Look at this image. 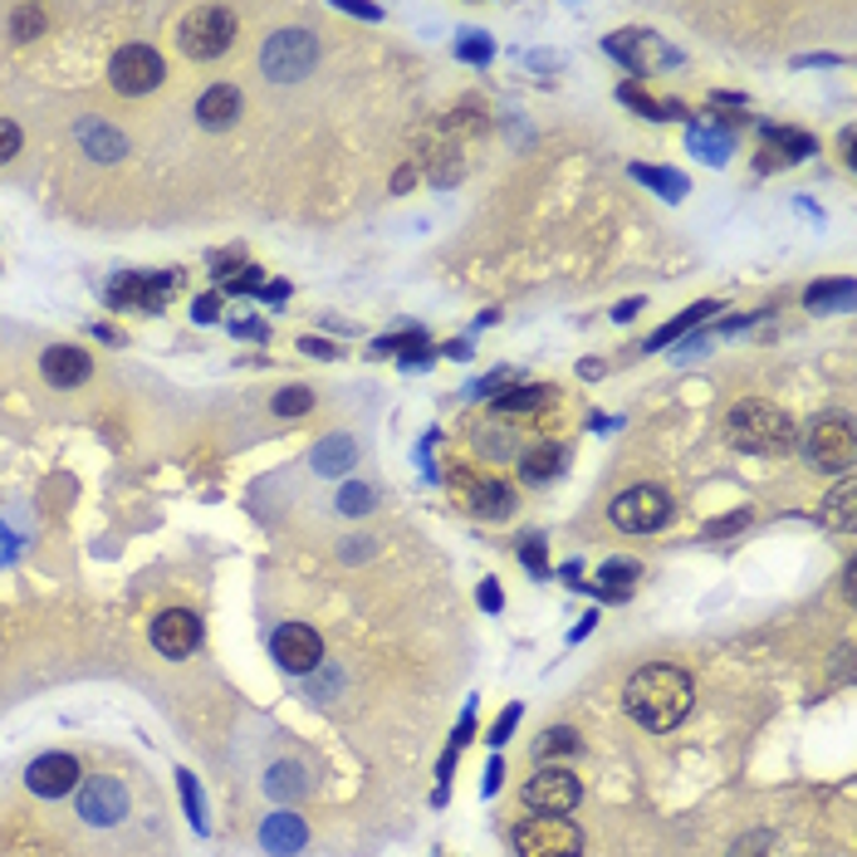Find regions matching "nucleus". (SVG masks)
<instances>
[{"instance_id":"1","label":"nucleus","mask_w":857,"mask_h":857,"mask_svg":"<svg viewBox=\"0 0 857 857\" xmlns=\"http://www.w3.org/2000/svg\"><path fill=\"white\" fill-rule=\"evenodd\" d=\"M696 686L681 667H642L623 691V706L637 725L647 730H677L691 715Z\"/></svg>"},{"instance_id":"2","label":"nucleus","mask_w":857,"mask_h":857,"mask_svg":"<svg viewBox=\"0 0 857 857\" xmlns=\"http://www.w3.org/2000/svg\"><path fill=\"white\" fill-rule=\"evenodd\" d=\"M794 421H788L784 407L764 403V397H745V403L730 407L725 417V441L735 451H750V456H784L794 446Z\"/></svg>"},{"instance_id":"3","label":"nucleus","mask_w":857,"mask_h":857,"mask_svg":"<svg viewBox=\"0 0 857 857\" xmlns=\"http://www.w3.org/2000/svg\"><path fill=\"white\" fill-rule=\"evenodd\" d=\"M187 60H221L236 44V15L226 6H197L177 30Z\"/></svg>"},{"instance_id":"4","label":"nucleus","mask_w":857,"mask_h":857,"mask_svg":"<svg viewBox=\"0 0 857 857\" xmlns=\"http://www.w3.org/2000/svg\"><path fill=\"white\" fill-rule=\"evenodd\" d=\"M314 64H318V40L309 30H274L265 50H260V69L274 84H300Z\"/></svg>"},{"instance_id":"5","label":"nucleus","mask_w":857,"mask_h":857,"mask_svg":"<svg viewBox=\"0 0 857 857\" xmlns=\"http://www.w3.org/2000/svg\"><path fill=\"white\" fill-rule=\"evenodd\" d=\"M808 466H818L823 475H843L857 461V431L848 417H818L804 437Z\"/></svg>"},{"instance_id":"6","label":"nucleus","mask_w":857,"mask_h":857,"mask_svg":"<svg viewBox=\"0 0 857 857\" xmlns=\"http://www.w3.org/2000/svg\"><path fill=\"white\" fill-rule=\"evenodd\" d=\"M510 838L520 857H583V833L568 818H524L514 823Z\"/></svg>"},{"instance_id":"7","label":"nucleus","mask_w":857,"mask_h":857,"mask_svg":"<svg viewBox=\"0 0 857 857\" xmlns=\"http://www.w3.org/2000/svg\"><path fill=\"white\" fill-rule=\"evenodd\" d=\"M520 798H524V808H534V814L564 818V814H574V808H578L583 784H578V774L554 770V764H540V770H534L530 780H524Z\"/></svg>"},{"instance_id":"8","label":"nucleus","mask_w":857,"mask_h":857,"mask_svg":"<svg viewBox=\"0 0 857 857\" xmlns=\"http://www.w3.org/2000/svg\"><path fill=\"white\" fill-rule=\"evenodd\" d=\"M608 514H613L617 530H627V534H651V530H661V524H671L677 505H671L667 490H657V485H633V490H623V495L613 500Z\"/></svg>"},{"instance_id":"9","label":"nucleus","mask_w":857,"mask_h":857,"mask_svg":"<svg viewBox=\"0 0 857 857\" xmlns=\"http://www.w3.org/2000/svg\"><path fill=\"white\" fill-rule=\"evenodd\" d=\"M167 79V64H163V54L153 50V44H123L118 54L108 60V84L118 88V94H153L157 84Z\"/></svg>"},{"instance_id":"10","label":"nucleus","mask_w":857,"mask_h":857,"mask_svg":"<svg viewBox=\"0 0 857 857\" xmlns=\"http://www.w3.org/2000/svg\"><path fill=\"white\" fill-rule=\"evenodd\" d=\"M123 814H128V788L113 780V774L84 780V788H79V818L88 828H113V823H123Z\"/></svg>"},{"instance_id":"11","label":"nucleus","mask_w":857,"mask_h":857,"mask_svg":"<svg viewBox=\"0 0 857 857\" xmlns=\"http://www.w3.org/2000/svg\"><path fill=\"white\" fill-rule=\"evenodd\" d=\"M270 647H274V661H280L284 671H294V677L324 667V642H318V633L304 623H284Z\"/></svg>"},{"instance_id":"12","label":"nucleus","mask_w":857,"mask_h":857,"mask_svg":"<svg viewBox=\"0 0 857 857\" xmlns=\"http://www.w3.org/2000/svg\"><path fill=\"white\" fill-rule=\"evenodd\" d=\"M153 647L163 651V657H171V661L191 657V651L201 647V623H197V613H187V608L157 613V623H153Z\"/></svg>"},{"instance_id":"13","label":"nucleus","mask_w":857,"mask_h":857,"mask_svg":"<svg viewBox=\"0 0 857 857\" xmlns=\"http://www.w3.org/2000/svg\"><path fill=\"white\" fill-rule=\"evenodd\" d=\"M79 784V760L74 754H40V760L25 770V788L30 794H40V798H64L69 788Z\"/></svg>"},{"instance_id":"14","label":"nucleus","mask_w":857,"mask_h":857,"mask_svg":"<svg viewBox=\"0 0 857 857\" xmlns=\"http://www.w3.org/2000/svg\"><path fill=\"white\" fill-rule=\"evenodd\" d=\"M171 290H177V274H118L108 284V300L118 309H157Z\"/></svg>"},{"instance_id":"15","label":"nucleus","mask_w":857,"mask_h":857,"mask_svg":"<svg viewBox=\"0 0 857 857\" xmlns=\"http://www.w3.org/2000/svg\"><path fill=\"white\" fill-rule=\"evenodd\" d=\"M608 54L613 60H623L633 74H651L657 64L677 60V54H667L657 40H651L647 30H623V34H608Z\"/></svg>"},{"instance_id":"16","label":"nucleus","mask_w":857,"mask_h":857,"mask_svg":"<svg viewBox=\"0 0 857 857\" xmlns=\"http://www.w3.org/2000/svg\"><path fill=\"white\" fill-rule=\"evenodd\" d=\"M304 843H309V823L300 814H270L260 823V848L274 853V857L304 853Z\"/></svg>"},{"instance_id":"17","label":"nucleus","mask_w":857,"mask_h":857,"mask_svg":"<svg viewBox=\"0 0 857 857\" xmlns=\"http://www.w3.org/2000/svg\"><path fill=\"white\" fill-rule=\"evenodd\" d=\"M240 108H245L240 88L236 84H216V88H206L201 103H197V123H201V128H211V133H221V128H231V123L240 118Z\"/></svg>"},{"instance_id":"18","label":"nucleus","mask_w":857,"mask_h":857,"mask_svg":"<svg viewBox=\"0 0 857 857\" xmlns=\"http://www.w3.org/2000/svg\"><path fill=\"white\" fill-rule=\"evenodd\" d=\"M40 368H44V377H50V387H79L94 363H88V353L74 348V343H54V348L44 353Z\"/></svg>"},{"instance_id":"19","label":"nucleus","mask_w":857,"mask_h":857,"mask_svg":"<svg viewBox=\"0 0 857 857\" xmlns=\"http://www.w3.org/2000/svg\"><path fill=\"white\" fill-rule=\"evenodd\" d=\"M686 143H691V153L701 157V163H711V167H725L730 153H735L730 128H715V123H691V128H686Z\"/></svg>"},{"instance_id":"20","label":"nucleus","mask_w":857,"mask_h":857,"mask_svg":"<svg viewBox=\"0 0 857 857\" xmlns=\"http://www.w3.org/2000/svg\"><path fill=\"white\" fill-rule=\"evenodd\" d=\"M466 505H471V514H480V520H505L514 510V490L505 480H475V485L466 490Z\"/></svg>"},{"instance_id":"21","label":"nucleus","mask_w":857,"mask_h":857,"mask_svg":"<svg viewBox=\"0 0 857 857\" xmlns=\"http://www.w3.org/2000/svg\"><path fill=\"white\" fill-rule=\"evenodd\" d=\"M764 153L770 157H760V167H774V163H804L808 153H814V137H804V133H794V128H764Z\"/></svg>"},{"instance_id":"22","label":"nucleus","mask_w":857,"mask_h":857,"mask_svg":"<svg viewBox=\"0 0 857 857\" xmlns=\"http://www.w3.org/2000/svg\"><path fill=\"white\" fill-rule=\"evenodd\" d=\"M353 461H358L353 437H324L314 451H309V466H314L318 475H343V471H353Z\"/></svg>"},{"instance_id":"23","label":"nucleus","mask_w":857,"mask_h":857,"mask_svg":"<svg viewBox=\"0 0 857 857\" xmlns=\"http://www.w3.org/2000/svg\"><path fill=\"white\" fill-rule=\"evenodd\" d=\"M637 574H642V568H637V558H608V564L598 568V583H583V588L603 593V598H627Z\"/></svg>"},{"instance_id":"24","label":"nucleus","mask_w":857,"mask_h":857,"mask_svg":"<svg viewBox=\"0 0 857 857\" xmlns=\"http://www.w3.org/2000/svg\"><path fill=\"white\" fill-rule=\"evenodd\" d=\"M804 304L814 309V314H843V309H853V280H818V284H808Z\"/></svg>"},{"instance_id":"25","label":"nucleus","mask_w":857,"mask_h":857,"mask_svg":"<svg viewBox=\"0 0 857 857\" xmlns=\"http://www.w3.org/2000/svg\"><path fill=\"white\" fill-rule=\"evenodd\" d=\"M554 403V387H544V383H530V387H514V393H500L495 403V417H520V411H540Z\"/></svg>"},{"instance_id":"26","label":"nucleus","mask_w":857,"mask_h":857,"mask_svg":"<svg viewBox=\"0 0 857 857\" xmlns=\"http://www.w3.org/2000/svg\"><path fill=\"white\" fill-rule=\"evenodd\" d=\"M79 137H84V153L94 157V163H113V157H123V153H128L123 133H118V128H108V123H84V128H79Z\"/></svg>"},{"instance_id":"27","label":"nucleus","mask_w":857,"mask_h":857,"mask_svg":"<svg viewBox=\"0 0 857 857\" xmlns=\"http://www.w3.org/2000/svg\"><path fill=\"white\" fill-rule=\"evenodd\" d=\"M715 309H720L715 300H706V304H691V309H686V314H677V318H671V324H661V328H657V334H651V338H647V353H657V348H667V343H671V338H681V334H691V328H696V324H706V318H711V314H715Z\"/></svg>"},{"instance_id":"28","label":"nucleus","mask_w":857,"mask_h":857,"mask_svg":"<svg viewBox=\"0 0 857 857\" xmlns=\"http://www.w3.org/2000/svg\"><path fill=\"white\" fill-rule=\"evenodd\" d=\"M823 524H828V530H843V534L857 524V485L853 480H843V485L823 500Z\"/></svg>"},{"instance_id":"29","label":"nucleus","mask_w":857,"mask_h":857,"mask_svg":"<svg viewBox=\"0 0 857 857\" xmlns=\"http://www.w3.org/2000/svg\"><path fill=\"white\" fill-rule=\"evenodd\" d=\"M265 788H270L274 798H304V794H309V784H304V764H294V760L274 764V770L265 774Z\"/></svg>"},{"instance_id":"30","label":"nucleus","mask_w":857,"mask_h":857,"mask_svg":"<svg viewBox=\"0 0 857 857\" xmlns=\"http://www.w3.org/2000/svg\"><path fill=\"white\" fill-rule=\"evenodd\" d=\"M558 466H564V446H534V451H524V461H520V475L524 480H548V475H558Z\"/></svg>"},{"instance_id":"31","label":"nucleus","mask_w":857,"mask_h":857,"mask_svg":"<svg viewBox=\"0 0 857 857\" xmlns=\"http://www.w3.org/2000/svg\"><path fill=\"white\" fill-rule=\"evenodd\" d=\"M633 177H637V181H647V187H657L667 201H681V197H686V177H681V171H671V167H647V163H633Z\"/></svg>"},{"instance_id":"32","label":"nucleus","mask_w":857,"mask_h":857,"mask_svg":"<svg viewBox=\"0 0 857 857\" xmlns=\"http://www.w3.org/2000/svg\"><path fill=\"white\" fill-rule=\"evenodd\" d=\"M617 98H623V103H633V108L642 113V118H651V123H661V118H686V108H681L677 98H671V103H651L637 84H623V88H617Z\"/></svg>"},{"instance_id":"33","label":"nucleus","mask_w":857,"mask_h":857,"mask_svg":"<svg viewBox=\"0 0 857 857\" xmlns=\"http://www.w3.org/2000/svg\"><path fill=\"white\" fill-rule=\"evenodd\" d=\"M534 754L540 760H558V754H578V735L568 725H554V730H544L540 740H534Z\"/></svg>"},{"instance_id":"34","label":"nucleus","mask_w":857,"mask_h":857,"mask_svg":"<svg viewBox=\"0 0 857 857\" xmlns=\"http://www.w3.org/2000/svg\"><path fill=\"white\" fill-rule=\"evenodd\" d=\"M730 857H784V843L774 838V833H764V828H754L745 833V838L730 848Z\"/></svg>"},{"instance_id":"35","label":"nucleus","mask_w":857,"mask_h":857,"mask_svg":"<svg viewBox=\"0 0 857 857\" xmlns=\"http://www.w3.org/2000/svg\"><path fill=\"white\" fill-rule=\"evenodd\" d=\"M314 411V387H284L274 393V417H304Z\"/></svg>"},{"instance_id":"36","label":"nucleus","mask_w":857,"mask_h":857,"mask_svg":"<svg viewBox=\"0 0 857 857\" xmlns=\"http://www.w3.org/2000/svg\"><path fill=\"white\" fill-rule=\"evenodd\" d=\"M177 784H181V804H187V818L197 823V833H201V828H206V804H201L197 774H191V770H177Z\"/></svg>"},{"instance_id":"37","label":"nucleus","mask_w":857,"mask_h":857,"mask_svg":"<svg viewBox=\"0 0 857 857\" xmlns=\"http://www.w3.org/2000/svg\"><path fill=\"white\" fill-rule=\"evenodd\" d=\"M44 30V10H34V6H20L15 15H10V34L15 40H34V34Z\"/></svg>"},{"instance_id":"38","label":"nucleus","mask_w":857,"mask_h":857,"mask_svg":"<svg viewBox=\"0 0 857 857\" xmlns=\"http://www.w3.org/2000/svg\"><path fill=\"white\" fill-rule=\"evenodd\" d=\"M338 510L343 514H368L373 510V490L368 485H343L338 490Z\"/></svg>"},{"instance_id":"39","label":"nucleus","mask_w":857,"mask_h":857,"mask_svg":"<svg viewBox=\"0 0 857 857\" xmlns=\"http://www.w3.org/2000/svg\"><path fill=\"white\" fill-rule=\"evenodd\" d=\"M456 54H461V60H475V64H485V60H490V54H495V50H490V40H485V34H466V40L456 44Z\"/></svg>"},{"instance_id":"40","label":"nucleus","mask_w":857,"mask_h":857,"mask_svg":"<svg viewBox=\"0 0 857 857\" xmlns=\"http://www.w3.org/2000/svg\"><path fill=\"white\" fill-rule=\"evenodd\" d=\"M520 558H524V568H530L534 578H544V574H548V558H544V544H540V540H524Z\"/></svg>"},{"instance_id":"41","label":"nucleus","mask_w":857,"mask_h":857,"mask_svg":"<svg viewBox=\"0 0 857 857\" xmlns=\"http://www.w3.org/2000/svg\"><path fill=\"white\" fill-rule=\"evenodd\" d=\"M520 715H524L520 706H505V715H500L495 725H490V745H505V740H510V730L520 725Z\"/></svg>"},{"instance_id":"42","label":"nucleus","mask_w":857,"mask_h":857,"mask_svg":"<svg viewBox=\"0 0 857 857\" xmlns=\"http://www.w3.org/2000/svg\"><path fill=\"white\" fill-rule=\"evenodd\" d=\"M15 153H20V128H15V123L0 118V163H10Z\"/></svg>"},{"instance_id":"43","label":"nucleus","mask_w":857,"mask_h":857,"mask_svg":"<svg viewBox=\"0 0 857 857\" xmlns=\"http://www.w3.org/2000/svg\"><path fill=\"white\" fill-rule=\"evenodd\" d=\"M500 383H510V368H495L490 377H480V383L471 387V397H495V393H500Z\"/></svg>"},{"instance_id":"44","label":"nucleus","mask_w":857,"mask_h":857,"mask_svg":"<svg viewBox=\"0 0 857 857\" xmlns=\"http://www.w3.org/2000/svg\"><path fill=\"white\" fill-rule=\"evenodd\" d=\"M740 524H750L745 510H740V514H725V520H711V524H706V534L715 540V534H730V530H740Z\"/></svg>"},{"instance_id":"45","label":"nucleus","mask_w":857,"mask_h":857,"mask_svg":"<svg viewBox=\"0 0 857 857\" xmlns=\"http://www.w3.org/2000/svg\"><path fill=\"white\" fill-rule=\"evenodd\" d=\"M500 603H505V598H500V583L485 578V583H480V608H485V613H500Z\"/></svg>"},{"instance_id":"46","label":"nucleus","mask_w":857,"mask_h":857,"mask_svg":"<svg viewBox=\"0 0 857 857\" xmlns=\"http://www.w3.org/2000/svg\"><path fill=\"white\" fill-rule=\"evenodd\" d=\"M255 284H260V270H240L231 280V294H245V290H255Z\"/></svg>"},{"instance_id":"47","label":"nucleus","mask_w":857,"mask_h":857,"mask_svg":"<svg viewBox=\"0 0 857 857\" xmlns=\"http://www.w3.org/2000/svg\"><path fill=\"white\" fill-rule=\"evenodd\" d=\"M300 348L304 353H318V358H334V348H328L324 338H300Z\"/></svg>"},{"instance_id":"48","label":"nucleus","mask_w":857,"mask_h":857,"mask_svg":"<svg viewBox=\"0 0 857 857\" xmlns=\"http://www.w3.org/2000/svg\"><path fill=\"white\" fill-rule=\"evenodd\" d=\"M500 780H505V770H500V760H490V770H485V794H495Z\"/></svg>"},{"instance_id":"49","label":"nucleus","mask_w":857,"mask_h":857,"mask_svg":"<svg viewBox=\"0 0 857 857\" xmlns=\"http://www.w3.org/2000/svg\"><path fill=\"white\" fill-rule=\"evenodd\" d=\"M637 309H642V300H627V304H617V309H613V318H617V324H627V318H633Z\"/></svg>"},{"instance_id":"50","label":"nucleus","mask_w":857,"mask_h":857,"mask_svg":"<svg viewBox=\"0 0 857 857\" xmlns=\"http://www.w3.org/2000/svg\"><path fill=\"white\" fill-rule=\"evenodd\" d=\"M343 10H348V15H358V20H383V10H377V6H343Z\"/></svg>"},{"instance_id":"51","label":"nucleus","mask_w":857,"mask_h":857,"mask_svg":"<svg viewBox=\"0 0 857 857\" xmlns=\"http://www.w3.org/2000/svg\"><path fill=\"white\" fill-rule=\"evenodd\" d=\"M197 318H201V324H211V318H216V300H211V294L197 300Z\"/></svg>"},{"instance_id":"52","label":"nucleus","mask_w":857,"mask_h":857,"mask_svg":"<svg viewBox=\"0 0 857 857\" xmlns=\"http://www.w3.org/2000/svg\"><path fill=\"white\" fill-rule=\"evenodd\" d=\"M838 147H843V163H853V128H843V137H838Z\"/></svg>"},{"instance_id":"53","label":"nucleus","mask_w":857,"mask_h":857,"mask_svg":"<svg viewBox=\"0 0 857 857\" xmlns=\"http://www.w3.org/2000/svg\"><path fill=\"white\" fill-rule=\"evenodd\" d=\"M578 377H603V363H593V358H583V363H578Z\"/></svg>"},{"instance_id":"54","label":"nucleus","mask_w":857,"mask_h":857,"mask_svg":"<svg viewBox=\"0 0 857 857\" xmlns=\"http://www.w3.org/2000/svg\"><path fill=\"white\" fill-rule=\"evenodd\" d=\"M260 294H265V300L274 304V300H284V294H290V290H284V284H265V290H260Z\"/></svg>"}]
</instances>
